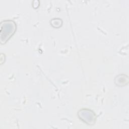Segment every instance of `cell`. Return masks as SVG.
Listing matches in <instances>:
<instances>
[{"instance_id":"3957f363","label":"cell","mask_w":129,"mask_h":129,"mask_svg":"<svg viewBox=\"0 0 129 129\" xmlns=\"http://www.w3.org/2000/svg\"><path fill=\"white\" fill-rule=\"evenodd\" d=\"M128 77L125 75H120L117 76L115 79V83L116 85L122 86L128 83Z\"/></svg>"},{"instance_id":"7a4b0ae2","label":"cell","mask_w":129,"mask_h":129,"mask_svg":"<svg viewBox=\"0 0 129 129\" xmlns=\"http://www.w3.org/2000/svg\"><path fill=\"white\" fill-rule=\"evenodd\" d=\"M79 118L88 125H93L96 120V115L91 110L88 108H82L78 112Z\"/></svg>"},{"instance_id":"6da1fadb","label":"cell","mask_w":129,"mask_h":129,"mask_svg":"<svg viewBox=\"0 0 129 129\" xmlns=\"http://www.w3.org/2000/svg\"><path fill=\"white\" fill-rule=\"evenodd\" d=\"M17 29L16 23L12 20H6L1 23L0 40L2 44H5L15 33Z\"/></svg>"},{"instance_id":"277c9868","label":"cell","mask_w":129,"mask_h":129,"mask_svg":"<svg viewBox=\"0 0 129 129\" xmlns=\"http://www.w3.org/2000/svg\"><path fill=\"white\" fill-rule=\"evenodd\" d=\"M50 23L51 25L54 27H55V25L57 24V28H58L61 26L62 22L61 19L59 18H54L51 20Z\"/></svg>"}]
</instances>
